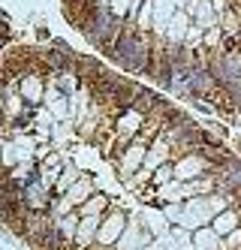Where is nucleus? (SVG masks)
Masks as SVG:
<instances>
[{"label": "nucleus", "mask_w": 241, "mask_h": 250, "mask_svg": "<svg viewBox=\"0 0 241 250\" xmlns=\"http://www.w3.org/2000/svg\"><path fill=\"white\" fill-rule=\"evenodd\" d=\"M106 208V196H94V199H88V205H84L81 211L84 214H94V211H102Z\"/></svg>", "instance_id": "nucleus-1"}]
</instances>
